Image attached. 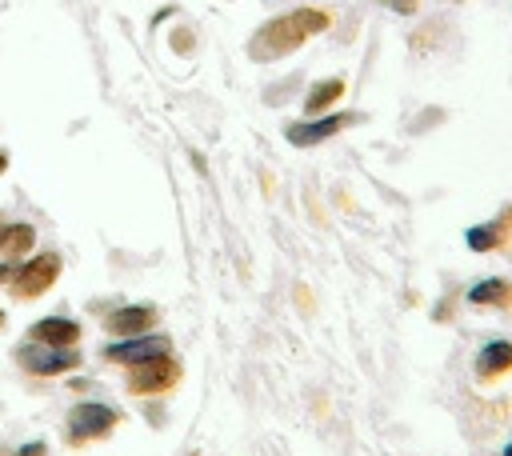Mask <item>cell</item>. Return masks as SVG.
<instances>
[{
  "label": "cell",
  "mask_w": 512,
  "mask_h": 456,
  "mask_svg": "<svg viewBox=\"0 0 512 456\" xmlns=\"http://www.w3.org/2000/svg\"><path fill=\"white\" fill-rule=\"evenodd\" d=\"M8 172V152H0V176Z\"/></svg>",
  "instance_id": "d6986e66"
},
{
  "label": "cell",
  "mask_w": 512,
  "mask_h": 456,
  "mask_svg": "<svg viewBox=\"0 0 512 456\" xmlns=\"http://www.w3.org/2000/svg\"><path fill=\"white\" fill-rule=\"evenodd\" d=\"M12 456H48V444H44V440H28V444H20Z\"/></svg>",
  "instance_id": "2e32d148"
},
{
  "label": "cell",
  "mask_w": 512,
  "mask_h": 456,
  "mask_svg": "<svg viewBox=\"0 0 512 456\" xmlns=\"http://www.w3.org/2000/svg\"><path fill=\"white\" fill-rule=\"evenodd\" d=\"M28 340L32 344H44V348H76L80 340V324L72 316H44L28 328Z\"/></svg>",
  "instance_id": "9c48e42d"
},
{
  "label": "cell",
  "mask_w": 512,
  "mask_h": 456,
  "mask_svg": "<svg viewBox=\"0 0 512 456\" xmlns=\"http://www.w3.org/2000/svg\"><path fill=\"white\" fill-rule=\"evenodd\" d=\"M504 456H512V440H508V444H504Z\"/></svg>",
  "instance_id": "44dd1931"
},
{
  "label": "cell",
  "mask_w": 512,
  "mask_h": 456,
  "mask_svg": "<svg viewBox=\"0 0 512 456\" xmlns=\"http://www.w3.org/2000/svg\"><path fill=\"white\" fill-rule=\"evenodd\" d=\"M16 268H20V260H0V284H12Z\"/></svg>",
  "instance_id": "ac0fdd59"
},
{
  "label": "cell",
  "mask_w": 512,
  "mask_h": 456,
  "mask_svg": "<svg viewBox=\"0 0 512 456\" xmlns=\"http://www.w3.org/2000/svg\"><path fill=\"white\" fill-rule=\"evenodd\" d=\"M152 324H160L156 304H124V308H116V312L104 316V328H108L116 340H124V336H144V332H152Z\"/></svg>",
  "instance_id": "ba28073f"
},
{
  "label": "cell",
  "mask_w": 512,
  "mask_h": 456,
  "mask_svg": "<svg viewBox=\"0 0 512 456\" xmlns=\"http://www.w3.org/2000/svg\"><path fill=\"white\" fill-rule=\"evenodd\" d=\"M0 456H4V448H0Z\"/></svg>",
  "instance_id": "cb8c5ba5"
},
{
  "label": "cell",
  "mask_w": 512,
  "mask_h": 456,
  "mask_svg": "<svg viewBox=\"0 0 512 456\" xmlns=\"http://www.w3.org/2000/svg\"><path fill=\"white\" fill-rule=\"evenodd\" d=\"M120 424V412L112 404H100V400H84L68 412V444L72 448H84V444H96V440H108Z\"/></svg>",
  "instance_id": "7a4b0ae2"
},
{
  "label": "cell",
  "mask_w": 512,
  "mask_h": 456,
  "mask_svg": "<svg viewBox=\"0 0 512 456\" xmlns=\"http://www.w3.org/2000/svg\"><path fill=\"white\" fill-rule=\"evenodd\" d=\"M176 384H180V364L172 356H152L144 364H132L124 376V388L132 396H160V392H172Z\"/></svg>",
  "instance_id": "5b68a950"
},
{
  "label": "cell",
  "mask_w": 512,
  "mask_h": 456,
  "mask_svg": "<svg viewBox=\"0 0 512 456\" xmlns=\"http://www.w3.org/2000/svg\"><path fill=\"white\" fill-rule=\"evenodd\" d=\"M468 304H476V308H512V284L500 280V276L476 280L468 288Z\"/></svg>",
  "instance_id": "7c38bea8"
},
{
  "label": "cell",
  "mask_w": 512,
  "mask_h": 456,
  "mask_svg": "<svg viewBox=\"0 0 512 456\" xmlns=\"http://www.w3.org/2000/svg\"><path fill=\"white\" fill-rule=\"evenodd\" d=\"M60 252H36L32 260H20V268H16V276H12V296L16 300H36V296H44L56 280H60Z\"/></svg>",
  "instance_id": "277c9868"
},
{
  "label": "cell",
  "mask_w": 512,
  "mask_h": 456,
  "mask_svg": "<svg viewBox=\"0 0 512 456\" xmlns=\"http://www.w3.org/2000/svg\"><path fill=\"white\" fill-rule=\"evenodd\" d=\"M356 120H360L356 112H324V116H312V120H296V124H288V128H284V136H288V144H296V148H312V144L332 140L336 132L352 128Z\"/></svg>",
  "instance_id": "52a82bcc"
},
{
  "label": "cell",
  "mask_w": 512,
  "mask_h": 456,
  "mask_svg": "<svg viewBox=\"0 0 512 456\" xmlns=\"http://www.w3.org/2000/svg\"><path fill=\"white\" fill-rule=\"evenodd\" d=\"M32 244H36V228H32L28 220H20V224H4L0 252H4L8 260H24V256H32Z\"/></svg>",
  "instance_id": "5bb4252c"
},
{
  "label": "cell",
  "mask_w": 512,
  "mask_h": 456,
  "mask_svg": "<svg viewBox=\"0 0 512 456\" xmlns=\"http://www.w3.org/2000/svg\"><path fill=\"white\" fill-rule=\"evenodd\" d=\"M504 372H512V340H488L476 352V380H500Z\"/></svg>",
  "instance_id": "8fae6325"
},
{
  "label": "cell",
  "mask_w": 512,
  "mask_h": 456,
  "mask_svg": "<svg viewBox=\"0 0 512 456\" xmlns=\"http://www.w3.org/2000/svg\"><path fill=\"white\" fill-rule=\"evenodd\" d=\"M4 324H8V312H4V308H0V328H4Z\"/></svg>",
  "instance_id": "ffe728a7"
},
{
  "label": "cell",
  "mask_w": 512,
  "mask_h": 456,
  "mask_svg": "<svg viewBox=\"0 0 512 456\" xmlns=\"http://www.w3.org/2000/svg\"><path fill=\"white\" fill-rule=\"evenodd\" d=\"M448 4H464V0H448Z\"/></svg>",
  "instance_id": "603a6c76"
},
{
  "label": "cell",
  "mask_w": 512,
  "mask_h": 456,
  "mask_svg": "<svg viewBox=\"0 0 512 456\" xmlns=\"http://www.w3.org/2000/svg\"><path fill=\"white\" fill-rule=\"evenodd\" d=\"M512 236V208H504L496 220H488V224H472L468 232H464V244L472 248V252H492V248H500L504 240Z\"/></svg>",
  "instance_id": "30bf717a"
},
{
  "label": "cell",
  "mask_w": 512,
  "mask_h": 456,
  "mask_svg": "<svg viewBox=\"0 0 512 456\" xmlns=\"http://www.w3.org/2000/svg\"><path fill=\"white\" fill-rule=\"evenodd\" d=\"M340 96H344V80H340V76L316 80V84L304 92V112H308V116H324Z\"/></svg>",
  "instance_id": "4fadbf2b"
},
{
  "label": "cell",
  "mask_w": 512,
  "mask_h": 456,
  "mask_svg": "<svg viewBox=\"0 0 512 456\" xmlns=\"http://www.w3.org/2000/svg\"><path fill=\"white\" fill-rule=\"evenodd\" d=\"M168 352H172V340H168L164 332H144V336L112 340L100 356H104L108 364H124V368H132V364H144V360H152V356H168Z\"/></svg>",
  "instance_id": "8992f818"
},
{
  "label": "cell",
  "mask_w": 512,
  "mask_h": 456,
  "mask_svg": "<svg viewBox=\"0 0 512 456\" xmlns=\"http://www.w3.org/2000/svg\"><path fill=\"white\" fill-rule=\"evenodd\" d=\"M12 356L28 376H44V380L48 376H68L84 364V356L76 348H44V344H32V340H24Z\"/></svg>",
  "instance_id": "3957f363"
},
{
  "label": "cell",
  "mask_w": 512,
  "mask_h": 456,
  "mask_svg": "<svg viewBox=\"0 0 512 456\" xmlns=\"http://www.w3.org/2000/svg\"><path fill=\"white\" fill-rule=\"evenodd\" d=\"M376 4H384V8H392V12H400V16H412V12L420 8V0H376Z\"/></svg>",
  "instance_id": "9a60e30c"
},
{
  "label": "cell",
  "mask_w": 512,
  "mask_h": 456,
  "mask_svg": "<svg viewBox=\"0 0 512 456\" xmlns=\"http://www.w3.org/2000/svg\"><path fill=\"white\" fill-rule=\"evenodd\" d=\"M328 24H332V16H328L324 8H292L288 16H272L268 24H260V28L252 32V40H248L244 52H248L252 60H260V64H272V60L296 52L308 36L328 32Z\"/></svg>",
  "instance_id": "6da1fadb"
},
{
  "label": "cell",
  "mask_w": 512,
  "mask_h": 456,
  "mask_svg": "<svg viewBox=\"0 0 512 456\" xmlns=\"http://www.w3.org/2000/svg\"><path fill=\"white\" fill-rule=\"evenodd\" d=\"M188 36H192V32H188V28H176V32H172V48H176V52H180V56H184V52H188Z\"/></svg>",
  "instance_id": "e0dca14e"
},
{
  "label": "cell",
  "mask_w": 512,
  "mask_h": 456,
  "mask_svg": "<svg viewBox=\"0 0 512 456\" xmlns=\"http://www.w3.org/2000/svg\"><path fill=\"white\" fill-rule=\"evenodd\" d=\"M4 224H8V220H4V216H0V236H4Z\"/></svg>",
  "instance_id": "7402d4cb"
}]
</instances>
